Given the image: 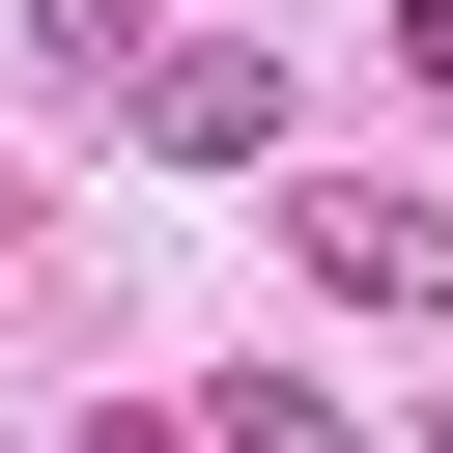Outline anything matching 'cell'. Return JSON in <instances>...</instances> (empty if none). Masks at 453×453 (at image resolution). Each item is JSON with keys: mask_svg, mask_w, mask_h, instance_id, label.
<instances>
[{"mask_svg": "<svg viewBox=\"0 0 453 453\" xmlns=\"http://www.w3.org/2000/svg\"><path fill=\"white\" fill-rule=\"evenodd\" d=\"M283 255H311L340 311H453V198H425V170H311V198H283Z\"/></svg>", "mask_w": 453, "mask_h": 453, "instance_id": "obj_1", "label": "cell"}, {"mask_svg": "<svg viewBox=\"0 0 453 453\" xmlns=\"http://www.w3.org/2000/svg\"><path fill=\"white\" fill-rule=\"evenodd\" d=\"M142 142H170V170H283V57H255V28H170V57H142Z\"/></svg>", "mask_w": 453, "mask_h": 453, "instance_id": "obj_2", "label": "cell"}, {"mask_svg": "<svg viewBox=\"0 0 453 453\" xmlns=\"http://www.w3.org/2000/svg\"><path fill=\"white\" fill-rule=\"evenodd\" d=\"M170 425H198V453H368V425H340L311 368H226V396H170Z\"/></svg>", "mask_w": 453, "mask_h": 453, "instance_id": "obj_3", "label": "cell"}, {"mask_svg": "<svg viewBox=\"0 0 453 453\" xmlns=\"http://www.w3.org/2000/svg\"><path fill=\"white\" fill-rule=\"evenodd\" d=\"M28 57H57V85H113V113H142V57H170V0H28Z\"/></svg>", "mask_w": 453, "mask_h": 453, "instance_id": "obj_4", "label": "cell"}, {"mask_svg": "<svg viewBox=\"0 0 453 453\" xmlns=\"http://www.w3.org/2000/svg\"><path fill=\"white\" fill-rule=\"evenodd\" d=\"M396 85H425V113H453V0H396Z\"/></svg>", "mask_w": 453, "mask_h": 453, "instance_id": "obj_5", "label": "cell"}, {"mask_svg": "<svg viewBox=\"0 0 453 453\" xmlns=\"http://www.w3.org/2000/svg\"><path fill=\"white\" fill-rule=\"evenodd\" d=\"M0 255H28V170H0Z\"/></svg>", "mask_w": 453, "mask_h": 453, "instance_id": "obj_6", "label": "cell"}, {"mask_svg": "<svg viewBox=\"0 0 453 453\" xmlns=\"http://www.w3.org/2000/svg\"><path fill=\"white\" fill-rule=\"evenodd\" d=\"M425 453H453V425H425Z\"/></svg>", "mask_w": 453, "mask_h": 453, "instance_id": "obj_7", "label": "cell"}]
</instances>
